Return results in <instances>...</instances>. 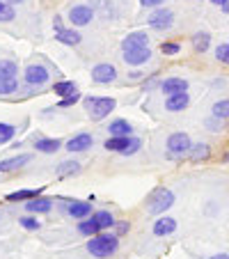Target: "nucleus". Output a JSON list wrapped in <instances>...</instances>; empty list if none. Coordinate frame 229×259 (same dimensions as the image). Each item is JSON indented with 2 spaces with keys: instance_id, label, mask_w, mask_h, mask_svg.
Here are the masks:
<instances>
[{
  "instance_id": "f257e3e1",
  "label": "nucleus",
  "mask_w": 229,
  "mask_h": 259,
  "mask_svg": "<svg viewBox=\"0 0 229 259\" xmlns=\"http://www.w3.org/2000/svg\"><path fill=\"white\" fill-rule=\"evenodd\" d=\"M117 248H119L117 234H97V236H89V241H87V252L97 259L110 257Z\"/></svg>"
},
{
  "instance_id": "f03ea898",
  "label": "nucleus",
  "mask_w": 229,
  "mask_h": 259,
  "mask_svg": "<svg viewBox=\"0 0 229 259\" xmlns=\"http://www.w3.org/2000/svg\"><path fill=\"white\" fill-rule=\"evenodd\" d=\"M103 147H106L108 152H117V154H124V156H131V154H135L142 147V142L131 136H110L103 142Z\"/></svg>"
},
{
  "instance_id": "7ed1b4c3",
  "label": "nucleus",
  "mask_w": 229,
  "mask_h": 259,
  "mask_svg": "<svg viewBox=\"0 0 229 259\" xmlns=\"http://www.w3.org/2000/svg\"><path fill=\"white\" fill-rule=\"evenodd\" d=\"M117 101L112 97H87L85 99V108H87V113L92 119H103L115 110Z\"/></svg>"
},
{
  "instance_id": "20e7f679",
  "label": "nucleus",
  "mask_w": 229,
  "mask_h": 259,
  "mask_svg": "<svg viewBox=\"0 0 229 259\" xmlns=\"http://www.w3.org/2000/svg\"><path fill=\"white\" fill-rule=\"evenodd\" d=\"M174 204V195H172V191H167V188H158V191L151 193L149 202H147V211L154 215L163 213V211H167L170 206Z\"/></svg>"
},
{
  "instance_id": "39448f33",
  "label": "nucleus",
  "mask_w": 229,
  "mask_h": 259,
  "mask_svg": "<svg viewBox=\"0 0 229 259\" xmlns=\"http://www.w3.org/2000/svg\"><path fill=\"white\" fill-rule=\"evenodd\" d=\"M190 147H193V142H190L188 133H172L170 138H167V149H170V154H174V156H184V154L190 152Z\"/></svg>"
},
{
  "instance_id": "423d86ee",
  "label": "nucleus",
  "mask_w": 229,
  "mask_h": 259,
  "mask_svg": "<svg viewBox=\"0 0 229 259\" xmlns=\"http://www.w3.org/2000/svg\"><path fill=\"white\" fill-rule=\"evenodd\" d=\"M49 78H51V73L44 64H30L25 69V83L28 85H44Z\"/></svg>"
},
{
  "instance_id": "0eeeda50",
  "label": "nucleus",
  "mask_w": 229,
  "mask_h": 259,
  "mask_svg": "<svg viewBox=\"0 0 229 259\" xmlns=\"http://www.w3.org/2000/svg\"><path fill=\"white\" fill-rule=\"evenodd\" d=\"M115 78H117V69L112 67V64H97V67L92 69V80L99 85L112 83Z\"/></svg>"
},
{
  "instance_id": "6e6552de",
  "label": "nucleus",
  "mask_w": 229,
  "mask_h": 259,
  "mask_svg": "<svg viewBox=\"0 0 229 259\" xmlns=\"http://www.w3.org/2000/svg\"><path fill=\"white\" fill-rule=\"evenodd\" d=\"M172 23H174V14L170 10H156L149 16V25L154 30H167L172 28Z\"/></svg>"
},
{
  "instance_id": "1a4fd4ad",
  "label": "nucleus",
  "mask_w": 229,
  "mask_h": 259,
  "mask_svg": "<svg viewBox=\"0 0 229 259\" xmlns=\"http://www.w3.org/2000/svg\"><path fill=\"white\" fill-rule=\"evenodd\" d=\"M92 7L87 5H76L69 10V21H71L73 25H87L89 21H92Z\"/></svg>"
},
{
  "instance_id": "9d476101",
  "label": "nucleus",
  "mask_w": 229,
  "mask_h": 259,
  "mask_svg": "<svg viewBox=\"0 0 229 259\" xmlns=\"http://www.w3.org/2000/svg\"><path fill=\"white\" fill-rule=\"evenodd\" d=\"M149 46V37L145 32H128L122 41L124 51H133V49H147Z\"/></svg>"
},
{
  "instance_id": "9b49d317",
  "label": "nucleus",
  "mask_w": 229,
  "mask_h": 259,
  "mask_svg": "<svg viewBox=\"0 0 229 259\" xmlns=\"http://www.w3.org/2000/svg\"><path fill=\"white\" fill-rule=\"evenodd\" d=\"M188 101H190L188 92H176V94H170V97H167L165 108L170 110V113H181V110H186Z\"/></svg>"
},
{
  "instance_id": "f8f14e48",
  "label": "nucleus",
  "mask_w": 229,
  "mask_h": 259,
  "mask_svg": "<svg viewBox=\"0 0 229 259\" xmlns=\"http://www.w3.org/2000/svg\"><path fill=\"white\" fill-rule=\"evenodd\" d=\"M149 58H151V51H149V46H147V49H133V51H124V62H126V64H133V67H138V64H145Z\"/></svg>"
},
{
  "instance_id": "ddd939ff",
  "label": "nucleus",
  "mask_w": 229,
  "mask_h": 259,
  "mask_svg": "<svg viewBox=\"0 0 229 259\" xmlns=\"http://www.w3.org/2000/svg\"><path fill=\"white\" fill-rule=\"evenodd\" d=\"M92 142H94V138L89 136V133H78V136H73L71 140L67 142V149L69 152H85L87 147H92Z\"/></svg>"
},
{
  "instance_id": "4468645a",
  "label": "nucleus",
  "mask_w": 229,
  "mask_h": 259,
  "mask_svg": "<svg viewBox=\"0 0 229 259\" xmlns=\"http://www.w3.org/2000/svg\"><path fill=\"white\" fill-rule=\"evenodd\" d=\"M161 90H163V92H167V97H170V94H176V92H188V80L172 76V78L163 80Z\"/></svg>"
},
{
  "instance_id": "2eb2a0df",
  "label": "nucleus",
  "mask_w": 229,
  "mask_h": 259,
  "mask_svg": "<svg viewBox=\"0 0 229 259\" xmlns=\"http://www.w3.org/2000/svg\"><path fill=\"white\" fill-rule=\"evenodd\" d=\"M174 230H176V220L170 218V215H163V218H158L156 223H154V234L156 236H167Z\"/></svg>"
},
{
  "instance_id": "dca6fc26",
  "label": "nucleus",
  "mask_w": 229,
  "mask_h": 259,
  "mask_svg": "<svg viewBox=\"0 0 229 259\" xmlns=\"http://www.w3.org/2000/svg\"><path fill=\"white\" fill-rule=\"evenodd\" d=\"M25 163H30V154H19V156H12L7 161H0V172H14L19 167H23Z\"/></svg>"
},
{
  "instance_id": "f3484780",
  "label": "nucleus",
  "mask_w": 229,
  "mask_h": 259,
  "mask_svg": "<svg viewBox=\"0 0 229 259\" xmlns=\"http://www.w3.org/2000/svg\"><path fill=\"white\" fill-rule=\"evenodd\" d=\"M25 209L30 213H49L53 209V200H49V197H34V200H30L25 204Z\"/></svg>"
},
{
  "instance_id": "a211bd4d",
  "label": "nucleus",
  "mask_w": 229,
  "mask_h": 259,
  "mask_svg": "<svg viewBox=\"0 0 229 259\" xmlns=\"http://www.w3.org/2000/svg\"><path fill=\"white\" fill-rule=\"evenodd\" d=\"M69 213H71L76 220H85L87 215H92V204H89V202L73 200L71 204H69Z\"/></svg>"
},
{
  "instance_id": "6ab92c4d",
  "label": "nucleus",
  "mask_w": 229,
  "mask_h": 259,
  "mask_svg": "<svg viewBox=\"0 0 229 259\" xmlns=\"http://www.w3.org/2000/svg\"><path fill=\"white\" fill-rule=\"evenodd\" d=\"M55 39L60 44H67V46H78L80 44V34L76 30H64V28H58L55 30Z\"/></svg>"
},
{
  "instance_id": "aec40b11",
  "label": "nucleus",
  "mask_w": 229,
  "mask_h": 259,
  "mask_svg": "<svg viewBox=\"0 0 229 259\" xmlns=\"http://www.w3.org/2000/svg\"><path fill=\"white\" fill-rule=\"evenodd\" d=\"M34 147H37V152H44V154H55L62 147V142L58 140V138H39V140L34 142Z\"/></svg>"
},
{
  "instance_id": "412c9836",
  "label": "nucleus",
  "mask_w": 229,
  "mask_h": 259,
  "mask_svg": "<svg viewBox=\"0 0 229 259\" xmlns=\"http://www.w3.org/2000/svg\"><path fill=\"white\" fill-rule=\"evenodd\" d=\"M108 131H110V136H131L133 126L126 122V119H115V122H110Z\"/></svg>"
},
{
  "instance_id": "4be33fe9",
  "label": "nucleus",
  "mask_w": 229,
  "mask_h": 259,
  "mask_svg": "<svg viewBox=\"0 0 229 259\" xmlns=\"http://www.w3.org/2000/svg\"><path fill=\"white\" fill-rule=\"evenodd\" d=\"M211 46V34L209 32H195V37H193V49L197 51V53H206Z\"/></svg>"
},
{
  "instance_id": "5701e85b",
  "label": "nucleus",
  "mask_w": 229,
  "mask_h": 259,
  "mask_svg": "<svg viewBox=\"0 0 229 259\" xmlns=\"http://www.w3.org/2000/svg\"><path fill=\"white\" fill-rule=\"evenodd\" d=\"M53 92L58 94V97H71V94L78 92V88H76V83H71V80H60V83L53 85Z\"/></svg>"
},
{
  "instance_id": "b1692460",
  "label": "nucleus",
  "mask_w": 229,
  "mask_h": 259,
  "mask_svg": "<svg viewBox=\"0 0 229 259\" xmlns=\"http://www.w3.org/2000/svg\"><path fill=\"white\" fill-rule=\"evenodd\" d=\"M211 110H213V117L227 122V119H229V99H220V101H215Z\"/></svg>"
},
{
  "instance_id": "393cba45",
  "label": "nucleus",
  "mask_w": 229,
  "mask_h": 259,
  "mask_svg": "<svg viewBox=\"0 0 229 259\" xmlns=\"http://www.w3.org/2000/svg\"><path fill=\"white\" fill-rule=\"evenodd\" d=\"M209 154H211L209 145H204V142H200V145H193V147H190L188 156L193 158V161H204V158H209Z\"/></svg>"
},
{
  "instance_id": "a878e982",
  "label": "nucleus",
  "mask_w": 229,
  "mask_h": 259,
  "mask_svg": "<svg viewBox=\"0 0 229 259\" xmlns=\"http://www.w3.org/2000/svg\"><path fill=\"white\" fill-rule=\"evenodd\" d=\"M19 67L12 60H0V78H16Z\"/></svg>"
},
{
  "instance_id": "bb28decb",
  "label": "nucleus",
  "mask_w": 229,
  "mask_h": 259,
  "mask_svg": "<svg viewBox=\"0 0 229 259\" xmlns=\"http://www.w3.org/2000/svg\"><path fill=\"white\" fill-rule=\"evenodd\" d=\"M78 230H80V234H85V236H97L99 232H101V227H99V223L94 218H89V220H80Z\"/></svg>"
},
{
  "instance_id": "cd10ccee",
  "label": "nucleus",
  "mask_w": 229,
  "mask_h": 259,
  "mask_svg": "<svg viewBox=\"0 0 229 259\" xmlns=\"http://www.w3.org/2000/svg\"><path fill=\"white\" fill-rule=\"evenodd\" d=\"M92 218L99 223V227H101V230H108V227L115 225V218H112L110 211H97V213H94Z\"/></svg>"
},
{
  "instance_id": "c85d7f7f",
  "label": "nucleus",
  "mask_w": 229,
  "mask_h": 259,
  "mask_svg": "<svg viewBox=\"0 0 229 259\" xmlns=\"http://www.w3.org/2000/svg\"><path fill=\"white\" fill-rule=\"evenodd\" d=\"M80 172V165L76 161H64V163H60V167H58V175L60 177H69V175H78Z\"/></svg>"
},
{
  "instance_id": "c756f323",
  "label": "nucleus",
  "mask_w": 229,
  "mask_h": 259,
  "mask_svg": "<svg viewBox=\"0 0 229 259\" xmlns=\"http://www.w3.org/2000/svg\"><path fill=\"white\" fill-rule=\"evenodd\" d=\"M39 188L37 191H16V193H10L7 200L10 202H19V200H34V197H39Z\"/></svg>"
},
{
  "instance_id": "7c9ffc66",
  "label": "nucleus",
  "mask_w": 229,
  "mask_h": 259,
  "mask_svg": "<svg viewBox=\"0 0 229 259\" xmlns=\"http://www.w3.org/2000/svg\"><path fill=\"white\" fill-rule=\"evenodd\" d=\"M16 128L12 126V124H5V122H0V145H5V142H10L12 138H14Z\"/></svg>"
},
{
  "instance_id": "2f4dec72",
  "label": "nucleus",
  "mask_w": 229,
  "mask_h": 259,
  "mask_svg": "<svg viewBox=\"0 0 229 259\" xmlns=\"http://www.w3.org/2000/svg\"><path fill=\"white\" fill-rule=\"evenodd\" d=\"M12 19H16L14 7L10 3H5V0H0V21H12Z\"/></svg>"
},
{
  "instance_id": "473e14b6",
  "label": "nucleus",
  "mask_w": 229,
  "mask_h": 259,
  "mask_svg": "<svg viewBox=\"0 0 229 259\" xmlns=\"http://www.w3.org/2000/svg\"><path fill=\"white\" fill-rule=\"evenodd\" d=\"M16 88H19L16 78H0V94H12L16 92Z\"/></svg>"
},
{
  "instance_id": "72a5a7b5",
  "label": "nucleus",
  "mask_w": 229,
  "mask_h": 259,
  "mask_svg": "<svg viewBox=\"0 0 229 259\" xmlns=\"http://www.w3.org/2000/svg\"><path fill=\"white\" fill-rule=\"evenodd\" d=\"M215 60L222 64H229V44H220L215 49Z\"/></svg>"
},
{
  "instance_id": "f704fd0d",
  "label": "nucleus",
  "mask_w": 229,
  "mask_h": 259,
  "mask_svg": "<svg viewBox=\"0 0 229 259\" xmlns=\"http://www.w3.org/2000/svg\"><path fill=\"white\" fill-rule=\"evenodd\" d=\"M161 51H163L165 55H179L181 46L174 44V41H163V44H161Z\"/></svg>"
},
{
  "instance_id": "c9c22d12",
  "label": "nucleus",
  "mask_w": 229,
  "mask_h": 259,
  "mask_svg": "<svg viewBox=\"0 0 229 259\" xmlns=\"http://www.w3.org/2000/svg\"><path fill=\"white\" fill-rule=\"evenodd\" d=\"M19 223H21V227H25V230H39V220H37V218H30V215L21 218Z\"/></svg>"
},
{
  "instance_id": "e433bc0d",
  "label": "nucleus",
  "mask_w": 229,
  "mask_h": 259,
  "mask_svg": "<svg viewBox=\"0 0 229 259\" xmlns=\"http://www.w3.org/2000/svg\"><path fill=\"white\" fill-rule=\"evenodd\" d=\"M222 119H218V117H213V115H211V119H206V126L211 128V131H222Z\"/></svg>"
},
{
  "instance_id": "4c0bfd02",
  "label": "nucleus",
  "mask_w": 229,
  "mask_h": 259,
  "mask_svg": "<svg viewBox=\"0 0 229 259\" xmlns=\"http://www.w3.org/2000/svg\"><path fill=\"white\" fill-rule=\"evenodd\" d=\"M76 101H80V94H78V92L71 94V97H64L62 101H60V108H69V106H73Z\"/></svg>"
},
{
  "instance_id": "58836bf2",
  "label": "nucleus",
  "mask_w": 229,
  "mask_h": 259,
  "mask_svg": "<svg viewBox=\"0 0 229 259\" xmlns=\"http://www.w3.org/2000/svg\"><path fill=\"white\" fill-rule=\"evenodd\" d=\"M165 0H140V5L142 7H158V5H163Z\"/></svg>"
},
{
  "instance_id": "ea45409f",
  "label": "nucleus",
  "mask_w": 229,
  "mask_h": 259,
  "mask_svg": "<svg viewBox=\"0 0 229 259\" xmlns=\"http://www.w3.org/2000/svg\"><path fill=\"white\" fill-rule=\"evenodd\" d=\"M222 12H224V14H229V0H224V5H222Z\"/></svg>"
},
{
  "instance_id": "a19ab883",
  "label": "nucleus",
  "mask_w": 229,
  "mask_h": 259,
  "mask_svg": "<svg viewBox=\"0 0 229 259\" xmlns=\"http://www.w3.org/2000/svg\"><path fill=\"white\" fill-rule=\"evenodd\" d=\"M126 230H128V225H119V227H117V232H119V234H124V232H126Z\"/></svg>"
},
{
  "instance_id": "79ce46f5",
  "label": "nucleus",
  "mask_w": 229,
  "mask_h": 259,
  "mask_svg": "<svg viewBox=\"0 0 229 259\" xmlns=\"http://www.w3.org/2000/svg\"><path fill=\"white\" fill-rule=\"evenodd\" d=\"M209 259H229V254H215V257H209Z\"/></svg>"
},
{
  "instance_id": "37998d69",
  "label": "nucleus",
  "mask_w": 229,
  "mask_h": 259,
  "mask_svg": "<svg viewBox=\"0 0 229 259\" xmlns=\"http://www.w3.org/2000/svg\"><path fill=\"white\" fill-rule=\"evenodd\" d=\"M211 3H213V5H220V7L224 5V0H211Z\"/></svg>"
},
{
  "instance_id": "c03bdc74",
  "label": "nucleus",
  "mask_w": 229,
  "mask_h": 259,
  "mask_svg": "<svg viewBox=\"0 0 229 259\" xmlns=\"http://www.w3.org/2000/svg\"><path fill=\"white\" fill-rule=\"evenodd\" d=\"M5 3H10V5H16V3H23V0H5Z\"/></svg>"
}]
</instances>
